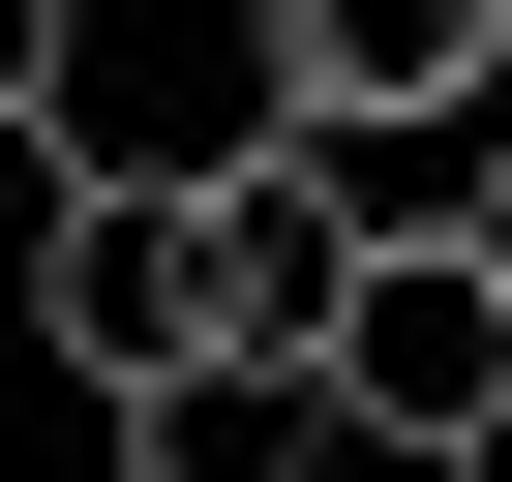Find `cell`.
I'll list each match as a JSON object with an SVG mask.
<instances>
[{"instance_id":"obj_1","label":"cell","mask_w":512,"mask_h":482,"mask_svg":"<svg viewBox=\"0 0 512 482\" xmlns=\"http://www.w3.org/2000/svg\"><path fill=\"white\" fill-rule=\"evenodd\" d=\"M302 422H332L362 482H482V452H512V302H482V241H452V211H392L362 272H332Z\"/></svg>"},{"instance_id":"obj_2","label":"cell","mask_w":512,"mask_h":482,"mask_svg":"<svg viewBox=\"0 0 512 482\" xmlns=\"http://www.w3.org/2000/svg\"><path fill=\"white\" fill-rule=\"evenodd\" d=\"M302 151H362V211H452V151L512 121V0H241Z\"/></svg>"},{"instance_id":"obj_3","label":"cell","mask_w":512,"mask_h":482,"mask_svg":"<svg viewBox=\"0 0 512 482\" xmlns=\"http://www.w3.org/2000/svg\"><path fill=\"white\" fill-rule=\"evenodd\" d=\"M31 332H61L91 392L211 362V181H181V151H61V181H31Z\"/></svg>"},{"instance_id":"obj_4","label":"cell","mask_w":512,"mask_h":482,"mask_svg":"<svg viewBox=\"0 0 512 482\" xmlns=\"http://www.w3.org/2000/svg\"><path fill=\"white\" fill-rule=\"evenodd\" d=\"M181 181H211V362H272V392H302L332 272L392 241V211H362V151H302V121H272V151H181Z\"/></svg>"},{"instance_id":"obj_5","label":"cell","mask_w":512,"mask_h":482,"mask_svg":"<svg viewBox=\"0 0 512 482\" xmlns=\"http://www.w3.org/2000/svg\"><path fill=\"white\" fill-rule=\"evenodd\" d=\"M91 422H121V482H302V452H332L272 362H151V392H91Z\"/></svg>"},{"instance_id":"obj_6","label":"cell","mask_w":512,"mask_h":482,"mask_svg":"<svg viewBox=\"0 0 512 482\" xmlns=\"http://www.w3.org/2000/svg\"><path fill=\"white\" fill-rule=\"evenodd\" d=\"M61 91H91V0H0V151H61Z\"/></svg>"},{"instance_id":"obj_7","label":"cell","mask_w":512,"mask_h":482,"mask_svg":"<svg viewBox=\"0 0 512 482\" xmlns=\"http://www.w3.org/2000/svg\"><path fill=\"white\" fill-rule=\"evenodd\" d=\"M452 241H482V302H512V121H482V151H452Z\"/></svg>"}]
</instances>
